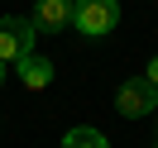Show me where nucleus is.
Wrapping results in <instances>:
<instances>
[{"instance_id":"obj_1","label":"nucleus","mask_w":158,"mask_h":148,"mask_svg":"<svg viewBox=\"0 0 158 148\" xmlns=\"http://www.w3.org/2000/svg\"><path fill=\"white\" fill-rule=\"evenodd\" d=\"M72 24H77L86 38H101L120 24V5L115 0H72Z\"/></svg>"},{"instance_id":"obj_2","label":"nucleus","mask_w":158,"mask_h":148,"mask_svg":"<svg viewBox=\"0 0 158 148\" xmlns=\"http://www.w3.org/2000/svg\"><path fill=\"white\" fill-rule=\"evenodd\" d=\"M115 110L125 119H139V115H153L158 110V86L148 77H134V81H125V86L115 91Z\"/></svg>"},{"instance_id":"obj_3","label":"nucleus","mask_w":158,"mask_h":148,"mask_svg":"<svg viewBox=\"0 0 158 148\" xmlns=\"http://www.w3.org/2000/svg\"><path fill=\"white\" fill-rule=\"evenodd\" d=\"M34 24L29 19H19V14H5L0 19V62H19V58H29L34 53Z\"/></svg>"},{"instance_id":"obj_4","label":"nucleus","mask_w":158,"mask_h":148,"mask_svg":"<svg viewBox=\"0 0 158 148\" xmlns=\"http://www.w3.org/2000/svg\"><path fill=\"white\" fill-rule=\"evenodd\" d=\"M29 24H34L39 34H62V29L72 24V0H39Z\"/></svg>"},{"instance_id":"obj_5","label":"nucleus","mask_w":158,"mask_h":148,"mask_svg":"<svg viewBox=\"0 0 158 148\" xmlns=\"http://www.w3.org/2000/svg\"><path fill=\"white\" fill-rule=\"evenodd\" d=\"M15 67H19V81H24L29 91H43V86L53 81V62H48V58H39V53H29V58H19Z\"/></svg>"},{"instance_id":"obj_6","label":"nucleus","mask_w":158,"mask_h":148,"mask_svg":"<svg viewBox=\"0 0 158 148\" xmlns=\"http://www.w3.org/2000/svg\"><path fill=\"white\" fill-rule=\"evenodd\" d=\"M62 148H110V143H106V134H101V129H91V124H77V129H67Z\"/></svg>"},{"instance_id":"obj_7","label":"nucleus","mask_w":158,"mask_h":148,"mask_svg":"<svg viewBox=\"0 0 158 148\" xmlns=\"http://www.w3.org/2000/svg\"><path fill=\"white\" fill-rule=\"evenodd\" d=\"M148 81H153V86H158V58L148 62Z\"/></svg>"},{"instance_id":"obj_8","label":"nucleus","mask_w":158,"mask_h":148,"mask_svg":"<svg viewBox=\"0 0 158 148\" xmlns=\"http://www.w3.org/2000/svg\"><path fill=\"white\" fill-rule=\"evenodd\" d=\"M0 81H5V62H0Z\"/></svg>"}]
</instances>
